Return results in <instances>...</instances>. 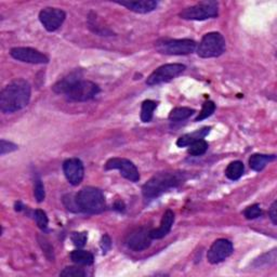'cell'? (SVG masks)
Listing matches in <instances>:
<instances>
[{"instance_id": "1", "label": "cell", "mask_w": 277, "mask_h": 277, "mask_svg": "<svg viewBox=\"0 0 277 277\" xmlns=\"http://www.w3.org/2000/svg\"><path fill=\"white\" fill-rule=\"evenodd\" d=\"M52 89L55 93L64 94L67 100L73 102H86L96 98L100 87L89 81H85L78 73H73L61 79Z\"/></svg>"}, {"instance_id": "2", "label": "cell", "mask_w": 277, "mask_h": 277, "mask_svg": "<svg viewBox=\"0 0 277 277\" xmlns=\"http://www.w3.org/2000/svg\"><path fill=\"white\" fill-rule=\"evenodd\" d=\"M30 85L18 78L7 85L0 93V109L3 113H14L27 106L30 100Z\"/></svg>"}, {"instance_id": "3", "label": "cell", "mask_w": 277, "mask_h": 277, "mask_svg": "<svg viewBox=\"0 0 277 277\" xmlns=\"http://www.w3.org/2000/svg\"><path fill=\"white\" fill-rule=\"evenodd\" d=\"M186 180L183 172H158L142 187V194L146 200H153L171 188L183 184Z\"/></svg>"}, {"instance_id": "4", "label": "cell", "mask_w": 277, "mask_h": 277, "mask_svg": "<svg viewBox=\"0 0 277 277\" xmlns=\"http://www.w3.org/2000/svg\"><path fill=\"white\" fill-rule=\"evenodd\" d=\"M75 201L78 212L97 215V213L104 211L106 208L104 195L101 189L93 186L82 188L79 193L75 195Z\"/></svg>"}, {"instance_id": "5", "label": "cell", "mask_w": 277, "mask_h": 277, "mask_svg": "<svg viewBox=\"0 0 277 277\" xmlns=\"http://www.w3.org/2000/svg\"><path fill=\"white\" fill-rule=\"evenodd\" d=\"M219 14V4L213 0L201 2L194 6L187 7L179 13V17L183 20L204 21L217 18Z\"/></svg>"}, {"instance_id": "6", "label": "cell", "mask_w": 277, "mask_h": 277, "mask_svg": "<svg viewBox=\"0 0 277 277\" xmlns=\"http://www.w3.org/2000/svg\"><path fill=\"white\" fill-rule=\"evenodd\" d=\"M226 48L224 37L217 31L206 34L199 45L197 48V54L201 58L209 59V58H218L221 54H223Z\"/></svg>"}, {"instance_id": "7", "label": "cell", "mask_w": 277, "mask_h": 277, "mask_svg": "<svg viewBox=\"0 0 277 277\" xmlns=\"http://www.w3.org/2000/svg\"><path fill=\"white\" fill-rule=\"evenodd\" d=\"M196 46L191 39H161L156 43V49L162 54L186 55L193 53Z\"/></svg>"}, {"instance_id": "8", "label": "cell", "mask_w": 277, "mask_h": 277, "mask_svg": "<svg viewBox=\"0 0 277 277\" xmlns=\"http://www.w3.org/2000/svg\"><path fill=\"white\" fill-rule=\"evenodd\" d=\"M186 66L179 63H173V64H165L161 67L155 69L154 72L148 76L146 79L147 86H156L164 83H168L172 79L178 77L185 70Z\"/></svg>"}, {"instance_id": "9", "label": "cell", "mask_w": 277, "mask_h": 277, "mask_svg": "<svg viewBox=\"0 0 277 277\" xmlns=\"http://www.w3.org/2000/svg\"><path fill=\"white\" fill-rule=\"evenodd\" d=\"M105 169L120 170L121 175L131 182H138L140 180V173L138 171V168L136 167V165L129 160H126V158H110V160H108L105 164Z\"/></svg>"}, {"instance_id": "10", "label": "cell", "mask_w": 277, "mask_h": 277, "mask_svg": "<svg viewBox=\"0 0 277 277\" xmlns=\"http://www.w3.org/2000/svg\"><path fill=\"white\" fill-rule=\"evenodd\" d=\"M66 18V13L58 8H45L39 12V21L48 31H54L62 26Z\"/></svg>"}, {"instance_id": "11", "label": "cell", "mask_w": 277, "mask_h": 277, "mask_svg": "<svg viewBox=\"0 0 277 277\" xmlns=\"http://www.w3.org/2000/svg\"><path fill=\"white\" fill-rule=\"evenodd\" d=\"M151 229L139 227L132 231L126 239L127 247L133 251H143L151 246Z\"/></svg>"}, {"instance_id": "12", "label": "cell", "mask_w": 277, "mask_h": 277, "mask_svg": "<svg viewBox=\"0 0 277 277\" xmlns=\"http://www.w3.org/2000/svg\"><path fill=\"white\" fill-rule=\"evenodd\" d=\"M10 54L13 59L30 64H47L49 62V58L46 54L28 47H17L11 49Z\"/></svg>"}, {"instance_id": "13", "label": "cell", "mask_w": 277, "mask_h": 277, "mask_svg": "<svg viewBox=\"0 0 277 277\" xmlns=\"http://www.w3.org/2000/svg\"><path fill=\"white\" fill-rule=\"evenodd\" d=\"M233 250V244L231 242L225 239H220L211 245L207 253V259L211 264H218L231 256Z\"/></svg>"}, {"instance_id": "14", "label": "cell", "mask_w": 277, "mask_h": 277, "mask_svg": "<svg viewBox=\"0 0 277 277\" xmlns=\"http://www.w3.org/2000/svg\"><path fill=\"white\" fill-rule=\"evenodd\" d=\"M63 171L70 184L77 186L82 183L85 176L84 164L78 158H68L63 163Z\"/></svg>"}, {"instance_id": "15", "label": "cell", "mask_w": 277, "mask_h": 277, "mask_svg": "<svg viewBox=\"0 0 277 277\" xmlns=\"http://www.w3.org/2000/svg\"><path fill=\"white\" fill-rule=\"evenodd\" d=\"M173 222H175V213L172 210L168 209L164 213L161 225L155 229H151L152 240H162L167 236L171 231Z\"/></svg>"}, {"instance_id": "16", "label": "cell", "mask_w": 277, "mask_h": 277, "mask_svg": "<svg viewBox=\"0 0 277 277\" xmlns=\"http://www.w3.org/2000/svg\"><path fill=\"white\" fill-rule=\"evenodd\" d=\"M116 4L126 7L127 9L136 13H148L154 11L158 3L155 0H138V2H117Z\"/></svg>"}, {"instance_id": "17", "label": "cell", "mask_w": 277, "mask_h": 277, "mask_svg": "<svg viewBox=\"0 0 277 277\" xmlns=\"http://www.w3.org/2000/svg\"><path fill=\"white\" fill-rule=\"evenodd\" d=\"M210 129H211V127H205V128L201 129V130H196L192 133H186V134H184V136H182L178 139L177 145L179 147L188 146L189 144H192L193 142H195L197 140L204 139L209 133Z\"/></svg>"}, {"instance_id": "18", "label": "cell", "mask_w": 277, "mask_h": 277, "mask_svg": "<svg viewBox=\"0 0 277 277\" xmlns=\"http://www.w3.org/2000/svg\"><path fill=\"white\" fill-rule=\"evenodd\" d=\"M276 160L275 155H264V154H253L249 158V166L252 170L261 171L263 170L265 166Z\"/></svg>"}, {"instance_id": "19", "label": "cell", "mask_w": 277, "mask_h": 277, "mask_svg": "<svg viewBox=\"0 0 277 277\" xmlns=\"http://www.w3.org/2000/svg\"><path fill=\"white\" fill-rule=\"evenodd\" d=\"M70 260L78 265H91L94 261V257L91 252L77 249L70 252Z\"/></svg>"}, {"instance_id": "20", "label": "cell", "mask_w": 277, "mask_h": 277, "mask_svg": "<svg viewBox=\"0 0 277 277\" xmlns=\"http://www.w3.org/2000/svg\"><path fill=\"white\" fill-rule=\"evenodd\" d=\"M244 172H245L244 164L240 161H236L227 166L226 169H225V176L229 180L236 181V180H240L242 178Z\"/></svg>"}, {"instance_id": "21", "label": "cell", "mask_w": 277, "mask_h": 277, "mask_svg": "<svg viewBox=\"0 0 277 277\" xmlns=\"http://www.w3.org/2000/svg\"><path fill=\"white\" fill-rule=\"evenodd\" d=\"M195 113V109L189 107H177L171 110L169 120L171 122H183Z\"/></svg>"}, {"instance_id": "22", "label": "cell", "mask_w": 277, "mask_h": 277, "mask_svg": "<svg viewBox=\"0 0 277 277\" xmlns=\"http://www.w3.org/2000/svg\"><path fill=\"white\" fill-rule=\"evenodd\" d=\"M157 104L156 102L152 100H145L143 103H142V107H141V121L143 123H149L152 121L153 115H154V110L156 108Z\"/></svg>"}, {"instance_id": "23", "label": "cell", "mask_w": 277, "mask_h": 277, "mask_svg": "<svg viewBox=\"0 0 277 277\" xmlns=\"http://www.w3.org/2000/svg\"><path fill=\"white\" fill-rule=\"evenodd\" d=\"M188 146V154H191L192 156H202L207 152L209 144L204 139H201L193 142V143L189 144Z\"/></svg>"}, {"instance_id": "24", "label": "cell", "mask_w": 277, "mask_h": 277, "mask_svg": "<svg viewBox=\"0 0 277 277\" xmlns=\"http://www.w3.org/2000/svg\"><path fill=\"white\" fill-rule=\"evenodd\" d=\"M216 110V104L212 101H206L203 104V108L200 112L199 116L195 118V122H201L203 120H206V118L210 117Z\"/></svg>"}, {"instance_id": "25", "label": "cell", "mask_w": 277, "mask_h": 277, "mask_svg": "<svg viewBox=\"0 0 277 277\" xmlns=\"http://www.w3.org/2000/svg\"><path fill=\"white\" fill-rule=\"evenodd\" d=\"M34 219L36 221L38 227L41 228L42 231H47V228H48L49 220H48V217H47V213L44 210H42V209L35 210L34 211Z\"/></svg>"}, {"instance_id": "26", "label": "cell", "mask_w": 277, "mask_h": 277, "mask_svg": "<svg viewBox=\"0 0 277 277\" xmlns=\"http://www.w3.org/2000/svg\"><path fill=\"white\" fill-rule=\"evenodd\" d=\"M261 215H262V209L259 205H251L249 207H247L244 211V216L246 217L248 220H253L259 218Z\"/></svg>"}, {"instance_id": "27", "label": "cell", "mask_w": 277, "mask_h": 277, "mask_svg": "<svg viewBox=\"0 0 277 277\" xmlns=\"http://www.w3.org/2000/svg\"><path fill=\"white\" fill-rule=\"evenodd\" d=\"M34 195L37 203H43L45 201L46 197V192H45V187L42 180L37 178L35 180V186H34Z\"/></svg>"}, {"instance_id": "28", "label": "cell", "mask_w": 277, "mask_h": 277, "mask_svg": "<svg viewBox=\"0 0 277 277\" xmlns=\"http://www.w3.org/2000/svg\"><path fill=\"white\" fill-rule=\"evenodd\" d=\"M60 275L66 276V277H84L87 274L83 268H78L75 266H67L60 273Z\"/></svg>"}, {"instance_id": "29", "label": "cell", "mask_w": 277, "mask_h": 277, "mask_svg": "<svg viewBox=\"0 0 277 277\" xmlns=\"http://www.w3.org/2000/svg\"><path fill=\"white\" fill-rule=\"evenodd\" d=\"M70 240H72L73 244L78 248H83L86 243H87V233L86 232H74L70 236Z\"/></svg>"}, {"instance_id": "30", "label": "cell", "mask_w": 277, "mask_h": 277, "mask_svg": "<svg viewBox=\"0 0 277 277\" xmlns=\"http://www.w3.org/2000/svg\"><path fill=\"white\" fill-rule=\"evenodd\" d=\"M18 149V145L12 143V142L2 140L0 141V155L4 156L7 153H11Z\"/></svg>"}, {"instance_id": "31", "label": "cell", "mask_w": 277, "mask_h": 277, "mask_svg": "<svg viewBox=\"0 0 277 277\" xmlns=\"http://www.w3.org/2000/svg\"><path fill=\"white\" fill-rule=\"evenodd\" d=\"M276 262V250H272L270 253H268V258L267 259H263V257H261L260 259L256 260L255 264H257V266H261V265H270V264H274Z\"/></svg>"}, {"instance_id": "32", "label": "cell", "mask_w": 277, "mask_h": 277, "mask_svg": "<svg viewBox=\"0 0 277 277\" xmlns=\"http://www.w3.org/2000/svg\"><path fill=\"white\" fill-rule=\"evenodd\" d=\"M110 247H112V241H110L109 239V236L107 234L105 235H103L102 236V240H101V248L103 250V252H107Z\"/></svg>"}, {"instance_id": "33", "label": "cell", "mask_w": 277, "mask_h": 277, "mask_svg": "<svg viewBox=\"0 0 277 277\" xmlns=\"http://www.w3.org/2000/svg\"><path fill=\"white\" fill-rule=\"evenodd\" d=\"M277 202H274L271 206V208H270V211H268V215H270V219L272 221V223L274 225L277 224Z\"/></svg>"}, {"instance_id": "34", "label": "cell", "mask_w": 277, "mask_h": 277, "mask_svg": "<svg viewBox=\"0 0 277 277\" xmlns=\"http://www.w3.org/2000/svg\"><path fill=\"white\" fill-rule=\"evenodd\" d=\"M42 247H43V249L45 250V252L47 253V256H48V253H50V255L53 257V248L50 246L49 248L48 247H47V246H48V245H49V243L48 242H47L46 240H44L42 243Z\"/></svg>"}, {"instance_id": "35", "label": "cell", "mask_w": 277, "mask_h": 277, "mask_svg": "<svg viewBox=\"0 0 277 277\" xmlns=\"http://www.w3.org/2000/svg\"><path fill=\"white\" fill-rule=\"evenodd\" d=\"M115 209L116 210H118V211H125V204L122 202V201H120V202H117L116 204H115Z\"/></svg>"}]
</instances>
